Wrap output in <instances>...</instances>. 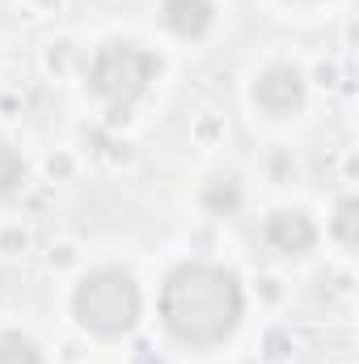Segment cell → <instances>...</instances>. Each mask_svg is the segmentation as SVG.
<instances>
[{"label":"cell","mask_w":359,"mask_h":364,"mask_svg":"<svg viewBox=\"0 0 359 364\" xmlns=\"http://www.w3.org/2000/svg\"><path fill=\"white\" fill-rule=\"evenodd\" d=\"M161 318L182 343H220L241 322V288L224 267L182 263L161 288Z\"/></svg>","instance_id":"6da1fadb"},{"label":"cell","mask_w":359,"mask_h":364,"mask_svg":"<svg viewBox=\"0 0 359 364\" xmlns=\"http://www.w3.org/2000/svg\"><path fill=\"white\" fill-rule=\"evenodd\" d=\"M77 318L97 331V335H123L136 326L140 318V288L127 272H114V267H101V272H89L81 284H77Z\"/></svg>","instance_id":"7a4b0ae2"},{"label":"cell","mask_w":359,"mask_h":364,"mask_svg":"<svg viewBox=\"0 0 359 364\" xmlns=\"http://www.w3.org/2000/svg\"><path fill=\"white\" fill-rule=\"evenodd\" d=\"M157 73V55L131 47V43H110L93 55V68H89V85L93 93H101L106 102H114L118 110H127L140 93L148 90Z\"/></svg>","instance_id":"3957f363"},{"label":"cell","mask_w":359,"mask_h":364,"mask_svg":"<svg viewBox=\"0 0 359 364\" xmlns=\"http://www.w3.org/2000/svg\"><path fill=\"white\" fill-rule=\"evenodd\" d=\"M254 97H258V106L270 110V114H292L304 102V77L296 68H287V64L267 68L258 77V85H254Z\"/></svg>","instance_id":"277c9868"},{"label":"cell","mask_w":359,"mask_h":364,"mask_svg":"<svg viewBox=\"0 0 359 364\" xmlns=\"http://www.w3.org/2000/svg\"><path fill=\"white\" fill-rule=\"evenodd\" d=\"M313 237H317V229H313V220H309L304 212H275L267 220V242L275 250H283V255L309 250Z\"/></svg>","instance_id":"5b68a950"},{"label":"cell","mask_w":359,"mask_h":364,"mask_svg":"<svg viewBox=\"0 0 359 364\" xmlns=\"http://www.w3.org/2000/svg\"><path fill=\"white\" fill-rule=\"evenodd\" d=\"M165 26L182 38H199L211 26V0H165Z\"/></svg>","instance_id":"8992f818"},{"label":"cell","mask_w":359,"mask_h":364,"mask_svg":"<svg viewBox=\"0 0 359 364\" xmlns=\"http://www.w3.org/2000/svg\"><path fill=\"white\" fill-rule=\"evenodd\" d=\"M0 364H43V360H38V348L26 335L9 331V335H0Z\"/></svg>","instance_id":"52a82bcc"},{"label":"cell","mask_w":359,"mask_h":364,"mask_svg":"<svg viewBox=\"0 0 359 364\" xmlns=\"http://www.w3.org/2000/svg\"><path fill=\"white\" fill-rule=\"evenodd\" d=\"M21 182H26V161L9 144H0V195H13Z\"/></svg>","instance_id":"ba28073f"},{"label":"cell","mask_w":359,"mask_h":364,"mask_svg":"<svg viewBox=\"0 0 359 364\" xmlns=\"http://www.w3.org/2000/svg\"><path fill=\"white\" fill-rule=\"evenodd\" d=\"M207 208H216V212H233L237 208V186H233V178H216L211 186H207Z\"/></svg>","instance_id":"9c48e42d"},{"label":"cell","mask_w":359,"mask_h":364,"mask_svg":"<svg viewBox=\"0 0 359 364\" xmlns=\"http://www.w3.org/2000/svg\"><path fill=\"white\" fill-rule=\"evenodd\" d=\"M359 212V203L355 199H347V203H343V208H338V237H343V242H347V246H355L359 242V233H355V216Z\"/></svg>","instance_id":"30bf717a"}]
</instances>
